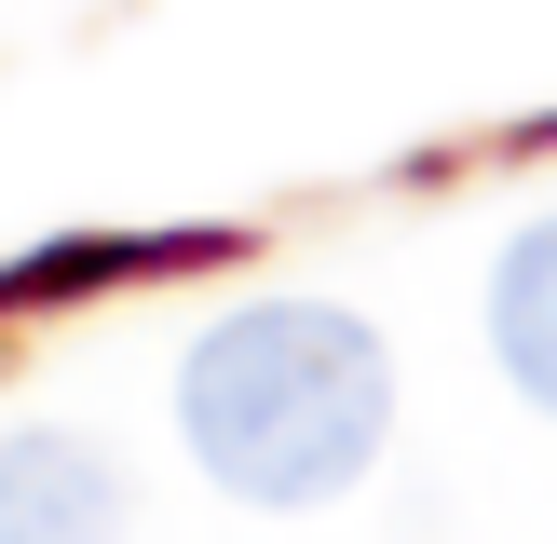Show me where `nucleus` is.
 <instances>
[{"instance_id":"7ed1b4c3","label":"nucleus","mask_w":557,"mask_h":544,"mask_svg":"<svg viewBox=\"0 0 557 544\" xmlns=\"http://www.w3.org/2000/svg\"><path fill=\"white\" fill-rule=\"evenodd\" d=\"M490 354H504V381L531 408H557V218H531L490 259Z\"/></svg>"},{"instance_id":"f03ea898","label":"nucleus","mask_w":557,"mask_h":544,"mask_svg":"<svg viewBox=\"0 0 557 544\" xmlns=\"http://www.w3.org/2000/svg\"><path fill=\"white\" fill-rule=\"evenodd\" d=\"M0 544H123V462L82 435H0Z\"/></svg>"},{"instance_id":"f257e3e1","label":"nucleus","mask_w":557,"mask_h":544,"mask_svg":"<svg viewBox=\"0 0 557 544\" xmlns=\"http://www.w3.org/2000/svg\"><path fill=\"white\" fill-rule=\"evenodd\" d=\"M381 422L395 368L341 299H245L177 368V435L232 504H341L381 462Z\"/></svg>"}]
</instances>
